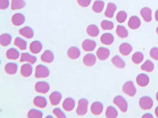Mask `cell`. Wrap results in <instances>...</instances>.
I'll list each match as a JSON object with an SVG mask.
<instances>
[{
  "mask_svg": "<svg viewBox=\"0 0 158 118\" xmlns=\"http://www.w3.org/2000/svg\"><path fill=\"white\" fill-rule=\"evenodd\" d=\"M137 84L140 87H145L149 83V77L146 74H140L136 77Z\"/></svg>",
  "mask_w": 158,
  "mask_h": 118,
  "instance_id": "9c48e42d",
  "label": "cell"
},
{
  "mask_svg": "<svg viewBox=\"0 0 158 118\" xmlns=\"http://www.w3.org/2000/svg\"><path fill=\"white\" fill-rule=\"evenodd\" d=\"M53 114L56 116V117L59 118H66V116L65 115V113L62 111L60 108H56L53 111Z\"/></svg>",
  "mask_w": 158,
  "mask_h": 118,
  "instance_id": "b9f144b4",
  "label": "cell"
},
{
  "mask_svg": "<svg viewBox=\"0 0 158 118\" xmlns=\"http://www.w3.org/2000/svg\"><path fill=\"white\" fill-rule=\"evenodd\" d=\"M12 37L10 34H2L0 37V44L2 46H7L11 43Z\"/></svg>",
  "mask_w": 158,
  "mask_h": 118,
  "instance_id": "d6a6232c",
  "label": "cell"
},
{
  "mask_svg": "<svg viewBox=\"0 0 158 118\" xmlns=\"http://www.w3.org/2000/svg\"><path fill=\"white\" fill-rule=\"evenodd\" d=\"M140 14L146 22H151L152 19V10L151 8L144 7L140 11Z\"/></svg>",
  "mask_w": 158,
  "mask_h": 118,
  "instance_id": "d4e9b609",
  "label": "cell"
},
{
  "mask_svg": "<svg viewBox=\"0 0 158 118\" xmlns=\"http://www.w3.org/2000/svg\"><path fill=\"white\" fill-rule=\"evenodd\" d=\"M144 59V56L142 53L140 52H136L132 56V61L135 64L141 63Z\"/></svg>",
  "mask_w": 158,
  "mask_h": 118,
  "instance_id": "74e56055",
  "label": "cell"
},
{
  "mask_svg": "<svg viewBox=\"0 0 158 118\" xmlns=\"http://www.w3.org/2000/svg\"><path fill=\"white\" fill-rule=\"evenodd\" d=\"M19 33L22 36L26 38H31L34 36V31L32 28L29 26L23 27L19 30Z\"/></svg>",
  "mask_w": 158,
  "mask_h": 118,
  "instance_id": "ac0fdd59",
  "label": "cell"
},
{
  "mask_svg": "<svg viewBox=\"0 0 158 118\" xmlns=\"http://www.w3.org/2000/svg\"><path fill=\"white\" fill-rule=\"evenodd\" d=\"M34 104L40 108H44L48 104L46 99L43 96H36L33 100Z\"/></svg>",
  "mask_w": 158,
  "mask_h": 118,
  "instance_id": "603a6c76",
  "label": "cell"
},
{
  "mask_svg": "<svg viewBox=\"0 0 158 118\" xmlns=\"http://www.w3.org/2000/svg\"><path fill=\"white\" fill-rule=\"evenodd\" d=\"M43 113L39 110L32 109L30 110L27 114V117L30 118H41L43 117Z\"/></svg>",
  "mask_w": 158,
  "mask_h": 118,
  "instance_id": "f35d334b",
  "label": "cell"
},
{
  "mask_svg": "<svg viewBox=\"0 0 158 118\" xmlns=\"http://www.w3.org/2000/svg\"><path fill=\"white\" fill-rule=\"evenodd\" d=\"M97 61L96 56L92 53H88L86 54L83 59L84 64L88 67L93 66Z\"/></svg>",
  "mask_w": 158,
  "mask_h": 118,
  "instance_id": "30bf717a",
  "label": "cell"
},
{
  "mask_svg": "<svg viewBox=\"0 0 158 118\" xmlns=\"http://www.w3.org/2000/svg\"><path fill=\"white\" fill-rule=\"evenodd\" d=\"M10 5L9 0H0V8L1 10L7 9Z\"/></svg>",
  "mask_w": 158,
  "mask_h": 118,
  "instance_id": "f6af8a7d",
  "label": "cell"
},
{
  "mask_svg": "<svg viewBox=\"0 0 158 118\" xmlns=\"http://www.w3.org/2000/svg\"><path fill=\"white\" fill-rule=\"evenodd\" d=\"M141 25L140 18L137 16H132L130 18L128 26L131 29L136 30L139 29Z\"/></svg>",
  "mask_w": 158,
  "mask_h": 118,
  "instance_id": "d6986e66",
  "label": "cell"
},
{
  "mask_svg": "<svg viewBox=\"0 0 158 118\" xmlns=\"http://www.w3.org/2000/svg\"><path fill=\"white\" fill-rule=\"evenodd\" d=\"M63 108L64 110L67 112H70L72 111L75 106V101L71 97H68L65 99L62 104Z\"/></svg>",
  "mask_w": 158,
  "mask_h": 118,
  "instance_id": "4fadbf2b",
  "label": "cell"
},
{
  "mask_svg": "<svg viewBox=\"0 0 158 118\" xmlns=\"http://www.w3.org/2000/svg\"><path fill=\"white\" fill-rule=\"evenodd\" d=\"M156 33H157V34H158V27H157V29H156Z\"/></svg>",
  "mask_w": 158,
  "mask_h": 118,
  "instance_id": "f907efd6",
  "label": "cell"
},
{
  "mask_svg": "<svg viewBox=\"0 0 158 118\" xmlns=\"http://www.w3.org/2000/svg\"><path fill=\"white\" fill-rule=\"evenodd\" d=\"M26 3L24 0H11V8L13 10H20L24 7Z\"/></svg>",
  "mask_w": 158,
  "mask_h": 118,
  "instance_id": "4dcf8cb0",
  "label": "cell"
},
{
  "mask_svg": "<svg viewBox=\"0 0 158 118\" xmlns=\"http://www.w3.org/2000/svg\"><path fill=\"white\" fill-rule=\"evenodd\" d=\"M20 61L21 62H28L30 64H34L37 61V58L36 56L30 54L29 53H23L22 54Z\"/></svg>",
  "mask_w": 158,
  "mask_h": 118,
  "instance_id": "44dd1931",
  "label": "cell"
},
{
  "mask_svg": "<svg viewBox=\"0 0 158 118\" xmlns=\"http://www.w3.org/2000/svg\"><path fill=\"white\" fill-rule=\"evenodd\" d=\"M116 33L118 37L122 38H126L129 36V33L127 30L123 26H117L116 29Z\"/></svg>",
  "mask_w": 158,
  "mask_h": 118,
  "instance_id": "836d02e7",
  "label": "cell"
},
{
  "mask_svg": "<svg viewBox=\"0 0 158 118\" xmlns=\"http://www.w3.org/2000/svg\"><path fill=\"white\" fill-rule=\"evenodd\" d=\"M88 101L86 99H81L78 102V105L77 109V113L79 116H84L88 111Z\"/></svg>",
  "mask_w": 158,
  "mask_h": 118,
  "instance_id": "277c9868",
  "label": "cell"
},
{
  "mask_svg": "<svg viewBox=\"0 0 158 118\" xmlns=\"http://www.w3.org/2000/svg\"><path fill=\"white\" fill-rule=\"evenodd\" d=\"M117 10V6L114 3L110 2L108 4L106 10L105 11V15L108 18H112Z\"/></svg>",
  "mask_w": 158,
  "mask_h": 118,
  "instance_id": "83f0119b",
  "label": "cell"
},
{
  "mask_svg": "<svg viewBox=\"0 0 158 118\" xmlns=\"http://www.w3.org/2000/svg\"><path fill=\"white\" fill-rule=\"evenodd\" d=\"M113 102L123 113L126 112L128 109V103L126 100L122 96H115Z\"/></svg>",
  "mask_w": 158,
  "mask_h": 118,
  "instance_id": "7a4b0ae2",
  "label": "cell"
},
{
  "mask_svg": "<svg viewBox=\"0 0 158 118\" xmlns=\"http://www.w3.org/2000/svg\"><path fill=\"white\" fill-rule=\"evenodd\" d=\"M43 45L40 41L36 40L31 43L30 45V50L33 54H38L42 51Z\"/></svg>",
  "mask_w": 158,
  "mask_h": 118,
  "instance_id": "9a60e30c",
  "label": "cell"
},
{
  "mask_svg": "<svg viewBox=\"0 0 158 118\" xmlns=\"http://www.w3.org/2000/svg\"><path fill=\"white\" fill-rule=\"evenodd\" d=\"M20 52L15 48H11L6 52V57L8 59L17 60L20 57Z\"/></svg>",
  "mask_w": 158,
  "mask_h": 118,
  "instance_id": "4316f807",
  "label": "cell"
},
{
  "mask_svg": "<svg viewBox=\"0 0 158 118\" xmlns=\"http://www.w3.org/2000/svg\"><path fill=\"white\" fill-rule=\"evenodd\" d=\"M18 70V65L15 63H8L5 66V71L8 74H15Z\"/></svg>",
  "mask_w": 158,
  "mask_h": 118,
  "instance_id": "f546056e",
  "label": "cell"
},
{
  "mask_svg": "<svg viewBox=\"0 0 158 118\" xmlns=\"http://www.w3.org/2000/svg\"><path fill=\"white\" fill-rule=\"evenodd\" d=\"M150 56L152 59L158 61V48L153 47L150 51Z\"/></svg>",
  "mask_w": 158,
  "mask_h": 118,
  "instance_id": "7bdbcfd3",
  "label": "cell"
},
{
  "mask_svg": "<svg viewBox=\"0 0 158 118\" xmlns=\"http://www.w3.org/2000/svg\"><path fill=\"white\" fill-rule=\"evenodd\" d=\"M101 27L104 30H111L114 28V23L108 20H103L101 23Z\"/></svg>",
  "mask_w": 158,
  "mask_h": 118,
  "instance_id": "ab89813d",
  "label": "cell"
},
{
  "mask_svg": "<svg viewBox=\"0 0 158 118\" xmlns=\"http://www.w3.org/2000/svg\"><path fill=\"white\" fill-rule=\"evenodd\" d=\"M62 99V94L58 91H54L50 94L49 96V100L50 103L53 106H56L59 104Z\"/></svg>",
  "mask_w": 158,
  "mask_h": 118,
  "instance_id": "ba28073f",
  "label": "cell"
},
{
  "mask_svg": "<svg viewBox=\"0 0 158 118\" xmlns=\"http://www.w3.org/2000/svg\"><path fill=\"white\" fill-rule=\"evenodd\" d=\"M155 20L158 22V10H156V11L155 13Z\"/></svg>",
  "mask_w": 158,
  "mask_h": 118,
  "instance_id": "7dc6e473",
  "label": "cell"
},
{
  "mask_svg": "<svg viewBox=\"0 0 158 118\" xmlns=\"http://www.w3.org/2000/svg\"><path fill=\"white\" fill-rule=\"evenodd\" d=\"M79 6L82 7H87L89 6L92 0H77Z\"/></svg>",
  "mask_w": 158,
  "mask_h": 118,
  "instance_id": "ee69618b",
  "label": "cell"
},
{
  "mask_svg": "<svg viewBox=\"0 0 158 118\" xmlns=\"http://www.w3.org/2000/svg\"><path fill=\"white\" fill-rule=\"evenodd\" d=\"M111 62L116 67L123 69L126 66V63L119 56H115L111 59Z\"/></svg>",
  "mask_w": 158,
  "mask_h": 118,
  "instance_id": "f1b7e54d",
  "label": "cell"
},
{
  "mask_svg": "<svg viewBox=\"0 0 158 118\" xmlns=\"http://www.w3.org/2000/svg\"><path fill=\"white\" fill-rule=\"evenodd\" d=\"M155 114H156L157 118H158V106L156 108V109H155Z\"/></svg>",
  "mask_w": 158,
  "mask_h": 118,
  "instance_id": "c3c4849f",
  "label": "cell"
},
{
  "mask_svg": "<svg viewBox=\"0 0 158 118\" xmlns=\"http://www.w3.org/2000/svg\"><path fill=\"white\" fill-rule=\"evenodd\" d=\"M101 41L102 44L105 45H111L113 44L114 41V37L111 33H106L103 34L101 37Z\"/></svg>",
  "mask_w": 158,
  "mask_h": 118,
  "instance_id": "7402d4cb",
  "label": "cell"
},
{
  "mask_svg": "<svg viewBox=\"0 0 158 118\" xmlns=\"http://www.w3.org/2000/svg\"><path fill=\"white\" fill-rule=\"evenodd\" d=\"M21 74L23 77H28L30 76L33 72V67L30 63H26L22 65L20 69Z\"/></svg>",
  "mask_w": 158,
  "mask_h": 118,
  "instance_id": "ffe728a7",
  "label": "cell"
},
{
  "mask_svg": "<svg viewBox=\"0 0 158 118\" xmlns=\"http://www.w3.org/2000/svg\"><path fill=\"white\" fill-rule=\"evenodd\" d=\"M97 46V43L93 40L86 39L85 40L82 44V49L86 52L93 51Z\"/></svg>",
  "mask_w": 158,
  "mask_h": 118,
  "instance_id": "52a82bcc",
  "label": "cell"
},
{
  "mask_svg": "<svg viewBox=\"0 0 158 118\" xmlns=\"http://www.w3.org/2000/svg\"><path fill=\"white\" fill-rule=\"evenodd\" d=\"M156 100H158V92H157V93H156Z\"/></svg>",
  "mask_w": 158,
  "mask_h": 118,
  "instance_id": "681fc988",
  "label": "cell"
},
{
  "mask_svg": "<svg viewBox=\"0 0 158 118\" xmlns=\"http://www.w3.org/2000/svg\"><path fill=\"white\" fill-rule=\"evenodd\" d=\"M106 116L108 118H115L118 116V112L113 106H108L106 112Z\"/></svg>",
  "mask_w": 158,
  "mask_h": 118,
  "instance_id": "d590c367",
  "label": "cell"
},
{
  "mask_svg": "<svg viewBox=\"0 0 158 118\" xmlns=\"http://www.w3.org/2000/svg\"><path fill=\"white\" fill-rule=\"evenodd\" d=\"M67 54L69 59L75 60L79 58L81 55V52L78 47L73 46L68 49Z\"/></svg>",
  "mask_w": 158,
  "mask_h": 118,
  "instance_id": "2e32d148",
  "label": "cell"
},
{
  "mask_svg": "<svg viewBox=\"0 0 158 118\" xmlns=\"http://www.w3.org/2000/svg\"><path fill=\"white\" fill-rule=\"evenodd\" d=\"M11 21L15 26H20L25 22L26 17L22 13H16L13 15Z\"/></svg>",
  "mask_w": 158,
  "mask_h": 118,
  "instance_id": "8fae6325",
  "label": "cell"
},
{
  "mask_svg": "<svg viewBox=\"0 0 158 118\" xmlns=\"http://www.w3.org/2000/svg\"><path fill=\"white\" fill-rule=\"evenodd\" d=\"M87 34L91 37H97L100 33V30L95 24L89 25L86 29Z\"/></svg>",
  "mask_w": 158,
  "mask_h": 118,
  "instance_id": "484cf974",
  "label": "cell"
},
{
  "mask_svg": "<svg viewBox=\"0 0 158 118\" xmlns=\"http://www.w3.org/2000/svg\"><path fill=\"white\" fill-rule=\"evenodd\" d=\"M15 44L20 50H24L27 49V43L21 37H16L15 40Z\"/></svg>",
  "mask_w": 158,
  "mask_h": 118,
  "instance_id": "1f68e13d",
  "label": "cell"
},
{
  "mask_svg": "<svg viewBox=\"0 0 158 118\" xmlns=\"http://www.w3.org/2000/svg\"><path fill=\"white\" fill-rule=\"evenodd\" d=\"M133 50V47L127 43H124L120 45L119 51L123 56H128Z\"/></svg>",
  "mask_w": 158,
  "mask_h": 118,
  "instance_id": "cb8c5ba5",
  "label": "cell"
},
{
  "mask_svg": "<svg viewBox=\"0 0 158 118\" xmlns=\"http://www.w3.org/2000/svg\"><path fill=\"white\" fill-rule=\"evenodd\" d=\"M104 6H105V4L102 1H100V0L95 1L93 6V10L95 13H100L103 10Z\"/></svg>",
  "mask_w": 158,
  "mask_h": 118,
  "instance_id": "e575fe53",
  "label": "cell"
},
{
  "mask_svg": "<svg viewBox=\"0 0 158 118\" xmlns=\"http://www.w3.org/2000/svg\"><path fill=\"white\" fill-rule=\"evenodd\" d=\"M123 91L130 97L135 96L136 93V88L132 81H127L123 86Z\"/></svg>",
  "mask_w": 158,
  "mask_h": 118,
  "instance_id": "3957f363",
  "label": "cell"
},
{
  "mask_svg": "<svg viewBox=\"0 0 158 118\" xmlns=\"http://www.w3.org/2000/svg\"><path fill=\"white\" fill-rule=\"evenodd\" d=\"M36 92L40 93H46L50 90V85L46 81H38L35 85Z\"/></svg>",
  "mask_w": 158,
  "mask_h": 118,
  "instance_id": "8992f818",
  "label": "cell"
},
{
  "mask_svg": "<svg viewBox=\"0 0 158 118\" xmlns=\"http://www.w3.org/2000/svg\"><path fill=\"white\" fill-rule=\"evenodd\" d=\"M54 59H55L54 54L50 50H47L44 51L42 54V55L41 56L42 61L46 63H50L53 62Z\"/></svg>",
  "mask_w": 158,
  "mask_h": 118,
  "instance_id": "e0dca14e",
  "label": "cell"
},
{
  "mask_svg": "<svg viewBox=\"0 0 158 118\" xmlns=\"http://www.w3.org/2000/svg\"><path fill=\"white\" fill-rule=\"evenodd\" d=\"M50 74V71L48 67L39 65L37 66L35 76L36 78H46L48 77Z\"/></svg>",
  "mask_w": 158,
  "mask_h": 118,
  "instance_id": "6da1fadb",
  "label": "cell"
},
{
  "mask_svg": "<svg viewBox=\"0 0 158 118\" xmlns=\"http://www.w3.org/2000/svg\"><path fill=\"white\" fill-rule=\"evenodd\" d=\"M153 105V99L149 96L142 97L139 100V106L143 110L151 109Z\"/></svg>",
  "mask_w": 158,
  "mask_h": 118,
  "instance_id": "5b68a950",
  "label": "cell"
},
{
  "mask_svg": "<svg viewBox=\"0 0 158 118\" xmlns=\"http://www.w3.org/2000/svg\"><path fill=\"white\" fill-rule=\"evenodd\" d=\"M142 118H153V116H152V115H151L150 113H146V114H144V115H143V116H142Z\"/></svg>",
  "mask_w": 158,
  "mask_h": 118,
  "instance_id": "bcb514c9",
  "label": "cell"
},
{
  "mask_svg": "<svg viewBox=\"0 0 158 118\" xmlns=\"http://www.w3.org/2000/svg\"><path fill=\"white\" fill-rule=\"evenodd\" d=\"M127 17V14L125 11H120V12L118 13V14L117 15L116 19L118 22H120V23H123L126 20Z\"/></svg>",
  "mask_w": 158,
  "mask_h": 118,
  "instance_id": "60d3db41",
  "label": "cell"
},
{
  "mask_svg": "<svg viewBox=\"0 0 158 118\" xmlns=\"http://www.w3.org/2000/svg\"><path fill=\"white\" fill-rule=\"evenodd\" d=\"M110 55V50L104 47H100L97 52V56L100 60H107L109 57Z\"/></svg>",
  "mask_w": 158,
  "mask_h": 118,
  "instance_id": "7c38bea8",
  "label": "cell"
},
{
  "mask_svg": "<svg viewBox=\"0 0 158 118\" xmlns=\"http://www.w3.org/2000/svg\"><path fill=\"white\" fill-rule=\"evenodd\" d=\"M104 109L103 104L100 102H95L91 106V111L94 115H100Z\"/></svg>",
  "mask_w": 158,
  "mask_h": 118,
  "instance_id": "5bb4252c",
  "label": "cell"
},
{
  "mask_svg": "<svg viewBox=\"0 0 158 118\" xmlns=\"http://www.w3.org/2000/svg\"><path fill=\"white\" fill-rule=\"evenodd\" d=\"M141 69L146 72H152L154 69V65L151 60H146L141 66Z\"/></svg>",
  "mask_w": 158,
  "mask_h": 118,
  "instance_id": "8d00e7d4",
  "label": "cell"
}]
</instances>
